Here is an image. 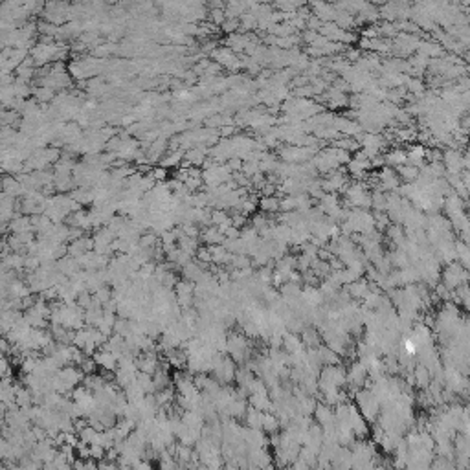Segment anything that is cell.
<instances>
[{"label": "cell", "mask_w": 470, "mask_h": 470, "mask_svg": "<svg viewBox=\"0 0 470 470\" xmlns=\"http://www.w3.org/2000/svg\"><path fill=\"white\" fill-rule=\"evenodd\" d=\"M310 7H312V15H316L322 22H335L338 15V7L325 0H310Z\"/></svg>", "instance_id": "obj_1"}, {"label": "cell", "mask_w": 470, "mask_h": 470, "mask_svg": "<svg viewBox=\"0 0 470 470\" xmlns=\"http://www.w3.org/2000/svg\"><path fill=\"white\" fill-rule=\"evenodd\" d=\"M400 174H404L406 180H415L417 178V168H412V166H402L399 168Z\"/></svg>", "instance_id": "obj_9"}, {"label": "cell", "mask_w": 470, "mask_h": 470, "mask_svg": "<svg viewBox=\"0 0 470 470\" xmlns=\"http://www.w3.org/2000/svg\"><path fill=\"white\" fill-rule=\"evenodd\" d=\"M213 57H215V61H217L220 66H224V68H228V70H237L239 66L243 65V63L235 57V53H233L232 48H220V50H215V52H213Z\"/></svg>", "instance_id": "obj_2"}, {"label": "cell", "mask_w": 470, "mask_h": 470, "mask_svg": "<svg viewBox=\"0 0 470 470\" xmlns=\"http://www.w3.org/2000/svg\"><path fill=\"white\" fill-rule=\"evenodd\" d=\"M325 2H331V4H333V2H338V0H325Z\"/></svg>", "instance_id": "obj_15"}, {"label": "cell", "mask_w": 470, "mask_h": 470, "mask_svg": "<svg viewBox=\"0 0 470 470\" xmlns=\"http://www.w3.org/2000/svg\"><path fill=\"white\" fill-rule=\"evenodd\" d=\"M366 2H369V4H386L387 0H366Z\"/></svg>", "instance_id": "obj_14"}, {"label": "cell", "mask_w": 470, "mask_h": 470, "mask_svg": "<svg viewBox=\"0 0 470 470\" xmlns=\"http://www.w3.org/2000/svg\"><path fill=\"white\" fill-rule=\"evenodd\" d=\"M261 208H263L264 212H276L277 208H279V202H277L276 199H272V197H266V199L261 200Z\"/></svg>", "instance_id": "obj_7"}, {"label": "cell", "mask_w": 470, "mask_h": 470, "mask_svg": "<svg viewBox=\"0 0 470 470\" xmlns=\"http://www.w3.org/2000/svg\"><path fill=\"white\" fill-rule=\"evenodd\" d=\"M224 15H226V11H222L220 7H215V9H213V11H212V20H213V24H215V26H217V24H224V19H226Z\"/></svg>", "instance_id": "obj_11"}, {"label": "cell", "mask_w": 470, "mask_h": 470, "mask_svg": "<svg viewBox=\"0 0 470 470\" xmlns=\"http://www.w3.org/2000/svg\"><path fill=\"white\" fill-rule=\"evenodd\" d=\"M237 26H239L237 19H228V20L224 22V24H222V28H224V32H226V33H233Z\"/></svg>", "instance_id": "obj_13"}, {"label": "cell", "mask_w": 470, "mask_h": 470, "mask_svg": "<svg viewBox=\"0 0 470 470\" xmlns=\"http://www.w3.org/2000/svg\"><path fill=\"white\" fill-rule=\"evenodd\" d=\"M138 245L143 246V248H155V245H156V235H153V233L142 235V237H140V241H138Z\"/></svg>", "instance_id": "obj_8"}, {"label": "cell", "mask_w": 470, "mask_h": 470, "mask_svg": "<svg viewBox=\"0 0 470 470\" xmlns=\"http://www.w3.org/2000/svg\"><path fill=\"white\" fill-rule=\"evenodd\" d=\"M138 367H140V371H143V373L155 375L156 371H158V358L153 354V351H149L145 356H142V360L138 362Z\"/></svg>", "instance_id": "obj_4"}, {"label": "cell", "mask_w": 470, "mask_h": 470, "mask_svg": "<svg viewBox=\"0 0 470 470\" xmlns=\"http://www.w3.org/2000/svg\"><path fill=\"white\" fill-rule=\"evenodd\" d=\"M387 164H393V166H402L404 162H408V155L402 153V151H393L387 155Z\"/></svg>", "instance_id": "obj_5"}, {"label": "cell", "mask_w": 470, "mask_h": 470, "mask_svg": "<svg viewBox=\"0 0 470 470\" xmlns=\"http://www.w3.org/2000/svg\"><path fill=\"white\" fill-rule=\"evenodd\" d=\"M199 259H200V263H213V256H212V250H210V246L208 248H199Z\"/></svg>", "instance_id": "obj_12"}, {"label": "cell", "mask_w": 470, "mask_h": 470, "mask_svg": "<svg viewBox=\"0 0 470 470\" xmlns=\"http://www.w3.org/2000/svg\"><path fill=\"white\" fill-rule=\"evenodd\" d=\"M230 219L228 215H226L224 212H219V210H215V212L212 213V222H213V226H220V224H224L226 220Z\"/></svg>", "instance_id": "obj_10"}, {"label": "cell", "mask_w": 470, "mask_h": 470, "mask_svg": "<svg viewBox=\"0 0 470 470\" xmlns=\"http://www.w3.org/2000/svg\"><path fill=\"white\" fill-rule=\"evenodd\" d=\"M92 356H94L97 367H101V369H105V371H116V366H118V360H120V358H118L112 351H109V349L96 351Z\"/></svg>", "instance_id": "obj_3"}, {"label": "cell", "mask_w": 470, "mask_h": 470, "mask_svg": "<svg viewBox=\"0 0 470 470\" xmlns=\"http://www.w3.org/2000/svg\"><path fill=\"white\" fill-rule=\"evenodd\" d=\"M180 158H182V153H173V155H169V156H166L164 160H162V168H174V166H178L180 164Z\"/></svg>", "instance_id": "obj_6"}, {"label": "cell", "mask_w": 470, "mask_h": 470, "mask_svg": "<svg viewBox=\"0 0 470 470\" xmlns=\"http://www.w3.org/2000/svg\"><path fill=\"white\" fill-rule=\"evenodd\" d=\"M444 2H448V0H444Z\"/></svg>", "instance_id": "obj_16"}]
</instances>
